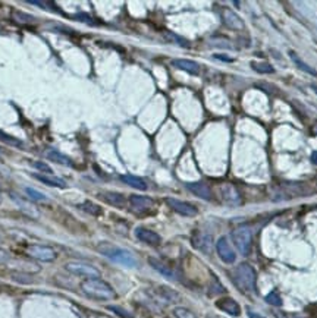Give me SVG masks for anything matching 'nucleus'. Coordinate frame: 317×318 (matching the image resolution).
Listing matches in <instances>:
<instances>
[{"instance_id":"obj_7","label":"nucleus","mask_w":317,"mask_h":318,"mask_svg":"<svg viewBox=\"0 0 317 318\" xmlns=\"http://www.w3.org/2000/svg\"><path fill=\"white\" fill-rule=\"evenodd\" d=\"M282 186L292 197H309L317 191V188H315V183H310V182H283Z\"/></svg>"},{"instance_id":"obj_14","label":"nucleus","mask_w":317,"mask_h":318,"mask_svg":"<svg viewBox=\"0 0 317 318\" xmlns=\"http://www.w3.org/2000/svg\"><path fill=\"white\" fill-rule=\"evenodd\" d=\"M220 195H222V199L228 205L237 207V205L242 204V199H241V195H239V192L237 191V188L232 186V185H229V183H225V185L220 186Z\"/></svg>"},{"instance_id":"obj_24","label":"nucleus","mask_w":317,"mask_h":318,"mask_svg":"<svg viewBox=\"0 0 317 318\" xmlns=\"http://www.w3.org/2000/svg\"><path fill=\"white\" fill-rule=\"evenodd\" d=\"M46 157L49 160H52L53 163H57V164H62V166H69V167L74 166L72 160L69 159L68 156L62 154L60 151H56V150H49L46 153Z\"/></svg>"},{"instance_id":"obj_40","label":"nucleus","mask_w":317,"mask_h":318,"mask_svg":"<svg viewBox=\"0 0 317 318\" xmlns=\"http://www.w3.org/2000/svg\"><path fill=\"white\" fill-rule=\"evenodd\" d=\"M312 134H313L315 136H317V120L313 123V126H312Z\"/></svg>"},{"instance_id":"obj_12","label":"nucleus","mask_w":317,"mask_h":318,"mask_svg":"<svg viewBox=\"0 0 317 318\" xmlns=\"http://www.w3.org/2000/svg\"><path fill=\"white\" fill-rule=\"evenodd\" d=\"M193 246L201 251L206 255H210L213 251V238L211 235L206 233V232H194L193 235Z\"/></svg>"},{"instance_id":"obj_19","label":"nucleus","mask_w":317,"mask_h":318,"mask_svg":"<svg viewBox=\"0 0 317 318\" xmlns=\"http://www.w3.org/2000/svg\"><path fill=\"white\" fill-rule=\"evenodd\" d=\"M149 264L158 272L160 273L161 276H164L166 278H170V280H176V274H175V272L169 267V266H166L163 261H160L158 258H155V257H149Z\"/></svg>"},{"instance_id":"obj_15","label":"nucleus","mask_w":317,"mask_h":318,"mask_svg":"<svg viewBox=\"0 0 317 318\" xmlns=\"http://www.w3.org/2000/svg\"><path fill=\"white\" fill-rule=\"evenodd\" d=\"M135 236L138 240L150 245V246H158L161 243V238L160 235L156 233L155 230H150L147 227H137L135 229Z\"/></svg>"},{"instance_id":"obj_6","label":"nucleus","mask_w":317,"mask_h":318,"mask_svg":"<svg viewBox=\"0 0 317 318\" xmlns=\"http://www.w3.org/2000/svg\"><path fill=\"white\" fill-rule=\"evenodd\" d=\"M27 255L31 257L33 260H39V261H43V263H52V261L56 260L57 252L52 246L33 243V245L27 246Z\"/></svg>"},{"instance_id":"obj_30","label":"nucleus","mask_w":317,"mask_h":318,"mask_svg":"<svg viewBox=\"0 0 317 318\" xmlns=\"http://www.w3.org/2000/svg\"><path fill=\"white\" fill-rule=\"evenodd\" d=\"M12 18L18 22V24H30V22H33V16L31 15H27V13H24V12H19V10H13L12 12Z\"/></svg>"},{"instance_id":"obj_25","label":"nucleus","mask_w":317,"mask_h":318,"mask_svg":"<svg viewBox=\"0 0 317 318\" xmlns=\"http://www.w3.org/2000/svg\"><path fill=\"white\" fill-rule=\"evenodd\" d=\"M79 208H81L82 211L91 214V216H100V214L103 213L102 207L97 205V204H94V202H91V201H84V202L79 205Z\"/></svg>"},{"instance_id":"obj_23","label":"nucleus","mask_w":317,"mask_h":318,"mask_svg":"<svg viewBox=\"0 0 317 318\" xmlns=\"http://www.w3.org/2000/svg\"><path fill=\"white\" fill-rule=\"evenodd\" d=\"M289 57H291V60L295 63V66L298 68V69H301L303 72H306V74H309V75H312V77H316L317 78V71L315 69V68H312L309 63H306L295 51H289Z\"/></svg>"},{"instance_id":"obj_26","label":"nucleus","mask_w":317,"mask_h":318,"mask_svg":"<svg viewBox=\"0 0 317 318\" xmlns=\"http://www.w3.org/2000/svg\"><path fill=\"white\" fill-rule=\"evenodd\" d=\"M10 278L16 283H21V284H30L33 283V276L30 273H25V272H12L10 273Z\"/></svg>"},{"instance_id":"obj_2","label":"nucleus","mask_w":317,"mask_h":318,"mask_svg":"<svg viewBox=\"0 0 317 318\" xmlns=\"http://www.w3.org/2000/svg\"><path fill=\"white\" fill-rule=\"evenodd\" d=\"M97 251L100 254H103L105 257L110 258L112 261L122 264L125 267H137V260L129 251H126L123 248H119V246L110 243V242H100L97 245Z\"/></svg>"},{"instance_id":"obj_17","label":"nucleus","mask_w":317,"mask_h":318,"mask_svg":"<svg viewBox=\"0 0 317 318\" xmlns=\"http://www.w3.org/2000/svg\"><path fill=\"white\" fill-rule=\"evenodd\" d=\"M187 188L196 197L204 199V201H211V198H213V192L206 182H190V183H187Z\"/></svg>"},{"instance_id":"obj_20","label":"nucleus","mask_w":317,"mask_h":318,"mask_svg":"<svg viewBox=\"0 0 317 318\" xmlns=\"http://www.w3.org/2000/svg\"><path fill=\"white\" fill-rule=\"evenodd\" d=\"M37 181H40L41 183L47 185V186H53V188H66V182L60 178L52 176V175H46V173H34L33 175Z\"/></svg>"},{"instance_id":"obj_11","label":"nucleus","mask_w":317,"mask_h":318,"mask_svg":"<svg viewBox=\"0 0 317 318\" xmlns=\"http://www.w3.org/2000/svg\"><path fill=\"white\" fill-rule=\"evenodd\" d=\"M220 16H222V22H223L228 28H231V30H234V31H242V30L245 28L244 19H242L238 13H235L234 10L228 9V7L222 9Z\"/></svg>"},{"instance_id":"obj_16","label":"nucleus","mask_w":317,"mask_h":318,"mask_svg":"<svg viewBox=\"0 0 317 318\" xmlns=\"http://www.w3.org/2000/svg\"><path fill=\"white\" fill-rule=\"evenodd\" d=\"M216 307H217L220 311H223V313H226V314H229V316H232V317H239V316H241V307H239V304H238L235 299H232V298H229V296L220 298V299L216 302Z\"/></svg>"},{"instance_id":"obj_1","label":"nucleus","mask_w":317,"mask_h":318,"mask_svg":"<svg viewBox=\"0 0 317 318\" xmlns=\"http://www.w3.org/2000/svg\"><path fill=\"white\" fill-rule=\"evenodd\" d=\"M81 290L85 296L96 301H112L116 298L115 289L103 278H85L81 283Z\"/></svg>"},{"instance_id":"obj_35","label":"nucleus","mask_w":317,"mask_h":318,"mask_svg":"<svg viewBox=\"0 0 317 318\" xmlns=\"http://www.w3.org/2000/svg\"><path fill=\"white\" fill-rule=\"evenodd\" d=\"M166 39H169L170 41H175L181 47H190L188 41L185 40V39H182V37H179V36H176V34H173V33H166Z\"/></svg>"},{"instance_id":"obj_33","label":"nucleus","mask_w":317,"mask_h":318,"mask_svg":"<svg viewBox=\"0 0 317 318\" xmlns=\"http://www.w3.org/2000/svg\"><path fill=\"white\" fill-rule=\"evenodd\" d=\"M266 302L273 305V307H282V298L276 290H272L270 293L266 295Z\"/></svg>"},{"instance_id":"obj_3","label":"nucleus","mask_w":317,"mask_h":318,"mask_svg":"<svg viewBox=\"0 0 317 318\" xmlns=\"http://www.w3.org/2000/svg\"><path fill=\"white\" fill-rule=\"evenodd\" d=\"M234 281L244 293L257 292V273L248 263H241L235 269Z\"/></svg>"},{"instance_id":"obj_18","label":"nucleus","mask_w":317,"mask_h":318,"mask_svg":"<svg viewBox=\"0 0 317 318\" xmlns=\"http://www.w3.org/2000/svg\"><path fill=\"white\" fill-rule=\"evenodd\" d=\"M172 65L176 68V69H181V71H185L191 75H198L200 74V65L194 60H190V59H173L172 60Z\"/></svg>"},{"instance_id":"obj_37","label":"nucleus","mask_w":317,"mask_h":318,"mask_svg":"<svg viewBox=\"0 0 317 318\" xmlns=\"http://www.w3.org/2000/svg\"><path fill=\"white\" fill-rule=\"evenodd\" d=\"M9 260H10V255L4 249H0V264H6L9 263Z\"/></svg>"},{"instance_id":"obj_9","label":"nucleus","mask_w":317,"mask_h":318,"mask_svg":"<svg viewBox=\"0 0 317 318\" xmlns=\"http://www.w3.org/2000/svg\"><path fill=\"white\" fill-rule=\"evenodd\" d=\"M216 252L219 255V258L225 263V264H234L235 260H237V254L235 251L232 249L231 243L226 236H222V238L217 239L216 242Z\"/></svg>"},{"instance_id":"obj_27","label":"nucleus","mask_w":317,"mask_h":318,"mask_svg":"<svg viewBox=\"0 0 317 318\" xmlns=\"http://www.w3.org/2000/svg\"><path fill=\"white\" fill-rule=\"evenodd\" d=\"M158 293H160V296H163L167 302H176V301L179 299V295H178L175 290H172L170 287H166V286H160V287H158Z\"/></svg>"},{"instance_id":"obj_36","label":"nucleus","mask_w":317,"mask_h":318,"mask_svg":"<svg viewBox=\"0 0 317 318\" xmlns=\"http://www.w3.org/2000/svg\"><path fill=\"white\" fill-rule=\"evenodd\" d=\"M34 167H37L40 169L43 173H46V175H52V167L50 166H47L46 163H43V161H34V163H31Z\"/></svg>"},{"instance_id":"obj_34","label":"nucleus","mask_w":317,"mask_h":318,"mask_svg":"<svg viewBox=\"0 0 317 318\" xmlns=\"http://www.w3.org/2000/svg\"><path fill=\"white\" fill-rule=\"evenodd\" d=\"M25 192H27V195L33 199V201H46L47 199L44 194H41L40 191L34 189V188H25Z\"/></svg>"},{"instance_id":"obj_42","label":"nucleus","mask_w":317,"mask_h":318,"mask_svg":"<svg viewBox=\"0 0 317 318\" xmlns=\"http://www.w3.org/2000/svg\"><path fill=\"white\" fill-rule=\"evenodd\" d=\"M0 242H1V239H0Z\"/></svg>"},{"instance_id":"obj_39","label":"nucleus","mask_w":317,"mask_h":318,"mask_svg":"<svg viewBox=\"0 0 317 318\" xmlns=\"http://www.w3.org/2000/svg\"><path fill=\"white\" fill-rule=\"evenodd\" d=\"M310 160H312V163H313V164H316L317 166V151H313V153H312V157H310Z\"/></svg>"},{"instance_id":"obj_8","label":"nucleus","mask_w":317,"mask_h":318,"mask_svg":"<svg viewBox=\"0 0 317 318\" xmlns=\"http://www.w3.org/2000/svg\"><path fill=\"white\" fill-rule=\"evenodd\" d=\"M164 202L170 207V210H173L175 213L181 214V216H185V217H194L198 214V210L196 205H193L191 202H187V201H182V199L178 198H166Z\"/></svg>"},{"instance_id":"obj_31","label":"nucleus","mask_w":317,"mask_h":318,"mask_svg":"<svg viewBox=\"0 0 317 318\" xmlns=\"http://www.w3.org/2000/svg\"><path fill=\"white\" fill-rule=\"evenodd\" d=\"M173 316L175 318H197V316L193 311H190L188 308H184V307H176L173 310Z\"/></svg>"},{"instance_id":"obj_28","label":"nucleus","mask_w":317,"mask_h":318,"mask_svg":"<svg viewBox=\"0 0 317 318\" xmlns=\"http://www.w3.org/2000/svg\"><path fill=\"white\" fill-rule=\"evenodd\" d=\"M0 141L4 142V144H7V145H10V147H16V148H22V145H24L22 141H19L18 138L12 136V135L6 134L3 131H0Z\"/></svg>"},{"instance_id":"obj_10","label":"nucleus","mask_w":317,"mask_h":318,"mask_svg":"<svg viewBox=\"0 0 317 318\" xmlns=\"http://www.w3.org/2000/svg\"><path fill=\"white\" fill-rule=\"evenodd\" d=\"M128 202H129L131 210L137 214L149 213L150 210L155 208V201L149 197H144V195H131Z\"/></svg>"},{"instance_id":"obj_41","label":"nucleus","mask_w":317,"mask_h":318,"mask_svg":"<svg viewBox=\"0 0 317 318\" xmlns=\"http://www.w3.org/2000/svg\"><path fill=\"white\" fill-rule=\"evenodd\" d=\"M312 88H313V91L317 94V85H312Z\"/></svg>"},{"instance_id":"obj_22","label":"nucleus","mask_w":317,"mask_h":318,"mask_svg":"<svg viewBox=\"0 0 317 318\" xmlns=\"http://www.w3.org/2000/svg\"><path fill=\"white\" fill-rule=\"evenodd\" d=\"M119 179H120L123 183H126V185H129L131 188H135V189H138V191H146V189H147L146 181L141 179V178H138V176H134V175H120Z\"/></svg>"},{"instance_id":"obj_13","label":"nucleus","mask_w":317,"mask_h":318,"mask_svg":"<svg viewBox=\"0 0 317 318\" xmlns=\"http://www.w3.org/2000/svg\"><path fill=\"white\" fill-rule=\"evenodd\" d=\"M10 198L13 199V202L19 207V210H21L24 214H27L28 217H33V219H39V210H37V207H36L31 201H28V199L16 195L15 192H10Z\"/></svg>"},{"instance_id":"obj_4","label":"nucleus","mask_w":317,"mask_h":318,"mask_svg":"<svg viewBox=\"0 0 317 318\" xmlns=\"http://www.w3.org/2000/svg\"><path fill=\"white\" fill-rule=\"evenodd\" d=\"M232 240L238 251L241 252V255H244V257L250 255L251 245H253V230L250 226H247V225L238 226L232 232Z\"/></svg>"},{"instance_id":"obj_32","label":"nucleus","mask_w":317,"mask_h":318,"mask_svg":"<svg viewBox=\"0 0 317 318\" xmlns=\"http://www.w3.org/2000/svg\"><path fill=\"white\" fill-rule=\"evenodd\" d=\"M107 310H109V311H112L115 316H118V317L120 318H134V316H132L129 311H126L125 308L118 307V305H109V307H107Z\"/></svg>"},{"instance_id":"obj_29","label":"nucleus","mask_w":317,"mask_h":318,"mask_svg":"<svg viewBox=\"0 0 317 318\" xmlns=\"http://www.w3.org/2000/svg\"><path fill=\"white\" fill-rule=\"evenodd\" d=\"M251 68L259 74H273L275 72L273 66L266 62H251Z\"/></svg>"},{"instance_id":"obj_5","label":"nucleus","mask_w":317,"mask_h":318,"mask_svg":"<svg viewBox=\"0 0 317 318\" xmlns=\"http://www.w3.org/2000/svg\"><path fill=\"white\" fill-rule=\"evenodd\" d=\"M65 269L66 272H69L71 274L74 276H78V277L84 278H97L100 277V272L91 266V264H87V263H81V261H69L65 264Z\"/></svg>"},{"instance_id":"obj_21","label":"nucleus","mask_w":317,"mask_h":318,"mask_svg":"<svg viewBox=\"0 0 317 318\" xmlns=\"http://www.w3.org/2000/svg\"><path fill=\"white\" fill-rule=\"evenodd\" d=\"M102 198L105 199L107 204H110L112 207H116V208H125L126 207V199L119 192H112V191L103 192Z\"/></svg>"},{"instance_id":"obj_38","label":"nucleus","mask_w":317,"mask_h":318,"mask_svg":"<svg viewBox=\"0 0 317 318\" xmlns=\"http://www.w3.org/2000/svg\"><path fill=\"white\" fill-rule=\"evenodd\" d=\"M247 314H248V317L250 318H266V317H263V316H260V314H257V313H254V311H251V310H248V313H247Z\"/></svg>"},{"instance_id":"obj_43","label":"nucleus","mask_w":317,"mask_h":318,"mask_svg":"<svg viewBox=\"0 0 317 318\" xmlns=\"http://www.w3.org/2000/svg\"><path fill=\"white\" fill-rule=\"evenodd\" d=\"M297 318H300V317H297Z\"/></svg>"}]
</instances>
